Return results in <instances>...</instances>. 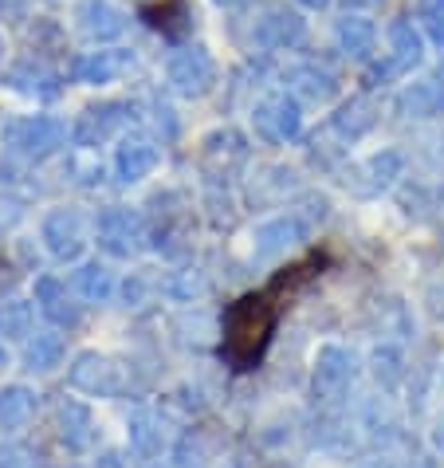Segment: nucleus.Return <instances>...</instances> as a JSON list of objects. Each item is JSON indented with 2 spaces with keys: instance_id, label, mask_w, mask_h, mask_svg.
Masks as SVG:
<instances>
[{
  "instance_id": "nucleus-1",
  "label": "nucleus",
  "mask_w": 444,
  "mask_h": 468,
  "mask_svg": "<svg viewBox=\"0 0 444 468\" xmlns=\"http://www.w3.org/2000/svg\"><path fill=\"white\" fill-rule=\"evenodd\" d=\"M280 288H283V276L271 283L268 292L244 295L240 303L228 311L225 355L232 358V367H237V370L256 367L259 355H264V346H268V339H271V331H276V319H280V303H276Z\"/></svg>"
},
{
  "instance_id": "nucleus-2",
  "label": "nucleus",
  "mask_w": 444,
  "mask_h": 468,
  "mask_svg": "<svg viewBox=\"0 0 444 468\" xmlns=\"http://www.w3.org/2000/svg\"><path fill=\"white\" fill-rule=\"evenodd\" d=\"M386 40H389L386 59L370 71L374 83H394V80H401V75H409L413 68H421L425 36H421V28H417L413 20H405V16L394 20V24H389V32H386Z\"/></svg>"
},
{
  "instance_id": "nucleus-3",
  "label": "nucleus",
  "mask_w": 444,
  "mask_h": 468,
  "mask_svg": "<svg viewBox=\"0 0 444 468\" xmlns=\"http://www.w3.org/2000/svg\"><path fill=\"white\" fill-rule=\"evenodd\" d=\"M165 80H169V87H174L177 95L201 99L217 83V63H213V56H208L201 44L177 48L174 56H169V63H165Z\"/></svg>"
},
{
  "instance_id": "nucleus-4",
  "label": "nucleus",
  "mask_w": 444,
  "mask_h": 468,
  "mask_svg": "<svg viewBox=\"0 0 444 468\" xmlns=\"http://www.w3.org/2000/svg\"><path fill=\"white\" fill-rule=\"evenodd\" d=\"M252 122H256V134L264 142H291V138H299V130H303V111H299L295 95L276 90V95H268L256 107Z\"/></svg>"
},
{
  "instance_id": "nucleus-5",
  "label": "nucleus",
  "mask_w": 444,
  "mask_h": 468,
  "mask_svg": "<svg viewBox=\"0 0 444 468\" xmlns=\"http://www.w3.org/2000/svg\"><path fill=\"white\" fill-rule=\"evenodd\" d=\"M71 386L83 394H99V398H119L126 389V370L119 362L102 358V355H79L71 367Z\"/></svg>"
},
{
  "instance_id": "nucleus-6",
  "label": "nucleus",
  "mask_w": 444,
  "mask_h": 468,
  "mask_svg": "<svg viewBox=\"0 0 444 468\" xmlns=\"http://www.w3.org/2000/svg\"><path fill=\"white\" fill-rule=\"evenodd\" d=\"M95 232H99V244H102V249H107L111 256H134V252L142 249V240H146L138 213L122 209V205H114V209L102 213V217L95 220Z\"/></svg>"
},
{
  "instance_id": "nucleus-7",
  "label": "nucleus",
  "mask_w": 444,
  "mask_h": 468,
  "mask_svg": "<svg viewBox=\"0 0 444 468\" xmlns=\"http://www.w3.org/2000/svg\"><path fill=\"white\" fill-rule=\"evenodd\" d=\"M256 44L264 51H291L307 40V24L299 12L291 8H268L264 16L256 20Z\"/></svg>"
},
{
  "instance_id": "nucleus-8",
  "label": "nucleus",
  "mask_w": 444,
  "mask_h": 468,
  "mask_svg": "<svg viewBox=\"0 0 444 468\" xmlns=\"http://www.w3.org/2000/svg\"><path fill=\"white\" fill-rule=\"evenodd\" d=\"M8 138L12 146L32 154V158H48L51 150L63 146V138H68V126L59 119H48V114H36V119H20L8 126Z\"/></svg>"
},
{
  "instance_id": "nucleus-9",
  "label": "nucleus",
  "mask_w": 444,
  "mask_h": 468,
  "mask_svg": "<svg viewBox=\"0 0 444 468\" xmlns=\"http://www.w3.org/2000/svg\"><path fill=\"white\" fill-rule=\"evenodd\" d=\"M153 165H158V146H153V138H146V134H126L119 142V150H114V174H119V181H126V186L150 177Z\"/></svg>"
},
{
  "instance_id": "nucleus-10",
  "label": "nucleus",
  "mask_w": 444,
  "mask_h": 468,
  "mask_svg": "<svg viewBox=\"0 0 444 468\" xmlns=\"http://www.w3.org/2000/svg\"><path fill=\"white\" fill-rule=\"evenodd\" d=\"M44 240L59 260H75L87 244V220L75 209H56L44 225Z\"/></svg>"
},
{
  "instance_id": "nucleus-11",
  "label": "nucleus",
  "mask_w": 444,
  "mask_h": 468,
  "mask_svg": "<svg viewBox=\"0 0 444 468\" xmlns=\"http://www.w3.org/2000/svg\"><path fill=\"white\" fill-rule=\"evenodd\" d=\"M75 20H79V32L87 36V40L95 44H107V40H119L126 20L122 12L111 5V0H83L79 8H75Z\"/></svg>"
},
{
  "instance_id": "nucleus-12",
  "label": "nucleus",
  "mask_w": 444,
  "mask_h": 468,
  "mask_svg": "<svg viewBox=\"0 0 444 468\" xmlns=\"http://www.w3.org/2000/svg\"><path fill=\"white\" fill-rule=\"evenodd\" d=\"M397 111L405 119H433V114H444V68L421 83L405 87L397 95Z\"/></svg>"
},
{
  "instance_id": "nucleus-13",
  "label": "nucleus",
  "mask_w": 444,
  "mask_h": 468,
  "mask_svg": "<svg viewBox=\"0 0 444 468\" xmlns=\"http://www.w3.org/2000/svg\"><path fill=\"white\" fill-rule=\"evenodd\" d=\"M354 378V358L343 346H322L315 358V389L322 398H338Z\"/></svg>"
},
{
  "instance_id": "nucleus-14",
  "label": "nucleus",
  "mask_w": 444,
  "mask_h": 468,
  "mask_svg": "<svg viewBox=\"0 0 444 468\" xmlns=\"http://www.w3.org/2000/svg\"><path fill=\"white\" fill-rule=\"evenodd\" d=\"M334 40H338V51H346L350 59L370 63L377 51V28H374V20L358 16V12H346L334 28Z\"/></svg>"
},
{
  "instance_id": "nucleus-15",
  "label": "nucleus",
  "mask_w": 444,
  "mask_h": 468,
  "mask_svg": "<svg viewBox=\"0 0 444 468\" xmlns=\"http://www.w3.org/2000/svg\"><path fill=\"white\" fill-rule=\"evenodd\" d=\"M119 111H126L122 102H107V107H90L79 122H75V146H99V142H107L114 130H119V122L126 119V114H119Z\"/></svg>"
},
{
  "instance_id": "nucleus-16",
  "label": "nucleus",
  "mask_w": 444,
  "mask_h": 468,
  "mask_svg": "<svg viewBox=\"0 0 444 468\" xmlns=\"http://www.w3.org/2000/svg\"><path fill=\"white\" fill-rule=\"evenodd\" d=\"M287 83H291V95L311 99V102H326L338 90L334 71L322 68V63H299V68L287 71Z\"/></svg>"
},
{
  "instance_id": "nucleus-17",
  "label": "nucleus",
  "mask_w": 444,
  "mask_h": 468,
  "mask_svg": "<svg viewBox=\"0 0 444 468\" xmlns=\"http://www.w3.org/2000/svg\"><path fill=\"white\" fill-rule=\"evenodd\" d=\"M130 68V56L126 51H87V56L75 59V80L79 83H114L119 75Z\"/></svg>"
},
{
  "instance_id": "nucleus-18",
  "label": "nucleus",
  "mask_w": 444,
  "mask_h": 468,
  "mask_svg": "<svg viewBox=\"0 0 444 468\" xmlns=\"http://www.w3.org/2000/svg\"><path fill=\"white\" fill-rule=\"evenodd\" d=\"M303 237V225H299V217H280L264 225L256 232V260H271L276 252H283L291 240Z\"/></svg>"
},
{
  "instance_id": "nucleus-19",
  "label": "nucleus",
  "mask_w": 444,
  "mask_h": 468,
  "mask_svg": "<svg viewBox=\"0 0 444 468\" xmlns=\"http://www.w3.org/2000/svg\"><path fill=\"white\" fill-rule=\"evenodd\" d=\"M75 292H79L87 303H107L114 295V276L102 264H83L75 271Z\"/></svg>"
},
{
  "instance_id": "nucleus-20",
  "label": "nucleus",
  "mask_w": 444,
  "mask_h": 468,
  "mask_svg": "<svg viewBox=\"0 0 444 468\" xmlns=\"http://www.w3.org/2000/svg\"><path fill=\"white\" fill-rule=\"evenodd\" d=\"M374 126V102L370 99H350L343 111L334 114V130L343 138H362Z\"/></svg>"
},
{
  "instance_id": "nucleus-21",
  "label": "nucleus",
  "mask_w": 444,
  "mask_h": 468,
  "mask_svg": "<svg viewBox=\"0 0 444 468\" xmlns=\"http://www.w3.org/2000/svg\"><path fill=\"white\" fill-rule=\"evenodd\" d=\"M90 429H95V421H90V410L68 398V406H63V441H68V449H87L90 437H95Z\"/></svg>"
},
{
  "instance_id": "nucleus-22",
  "label": "nucleus",
  "mask_w": 444,
  "mask_h": 468,
  "mask_svg": "<svg viewBox=\"0 0 444 468\" xmlns=\"http://www.w3.org/2000/svg\"><path fill=\"white\" fill-rule=\"evenodd\" d=\"M40 295H44V311L56 323H68V327H75L79 323V307H75V299L63 292V283L59 280H44L40 283Z\"/></svg>"
},
{
  "instance_id": "nucleus-23",
  "label": "nucleus",
  "mask_w": 444,
  "mask_h": 468,
  "mask_svg": "<svg viewBox=\"0 0 444 468\" xmlns=\"http://www.w3.org/2000/svg\"><path fill=\"white\" fill-rule=\"evenodd\" d=\"M421 28L437 48H444V0H421Z\"/></svg>"
},
{
  "instance_id": "nucleus-24",
  "label": "nucleus",
  "mask_w": 444,
  "mask_h": 468,
  "mask_svg": "<svg viewBox=\"0 0 444 468\" xmlns=\"http://www.w3.org/2000/svg\"><path fill=\"white\" fill-rule=\"evenodd\" d=\"M134 449L138 452H158L162 449V433H153L150 413H138V421H134Z\"/></svg>"
},
{
  "instance_id": "nucleus-25",
  "label": "nucleus",
  "mask_w": 444,
  "mask_h": 468,
  "mask_svg": "<svg viewBox=\"0 0 444 468\" xmlns=\"http://www.w3.org/2000/svg\"><path fill=\"white\" fill-rule=\"evenodd\" d=\"M59 339L56 335H48V339L40 343V346H32V367H40V370H51L56 367V358H59Z\"/></svg>"
},
{
  "instance_id": "nucleus-26",
  "label": "nucleus",
  "mask_w": 444,
  "mask_h": 468,
  "mask_svg": "<svg viewBox=\"0 0 444 468\" xmlns=\"http://www.w3.org/2000/svg\"><path fill=\"white\" fill-rule=\"evenodd\" d=\"M343 5H346V8H374L377 0H343Z\"/></svg>"
},
{
  "instance_id": "nucleus-27",
  "label": "nucleus",
  "mask_w": 444,
  "mask_h": 468,
  "mask_svg": "<svg viewBox=\"0 0 444 468\" xmlns=\"http://www.w3.org/2000/svg\"><path fill=\"white\" fill-rule=\"evenodd\" d=\"M299 5H303V8H326L331 0H299Z\"/></svg>"
},
{
  "instance_id": "nucleus-28",
  "label": "nucleus",
  "mask_w": 444,
  "mask_h": 468,
  "mask_svg": "<svg viewBox=\"0 0 444 468\" xmlns=\"http://www.w3.org/2000/svg\"><path fill=\"white\" fill-rule=\"evenodd\" d=\"M437 445L444 449V421H440V433H437Z\"/></svg>"
},
{
  "instance_id": "nucleus-29",
  "label": "nucleus",
  "mask_w": 444,
  "mask_h": 468,
  "mask_svg": "<svg viewBox=\"0 0 444 468\" xmlns=\"http://www.w3.org/2000/svg\"><path fill=\"white\" fill-rule=\"evenodd\" d=\"M217 5H237V0H217Z\"/></svg>"
}]
</instances>
